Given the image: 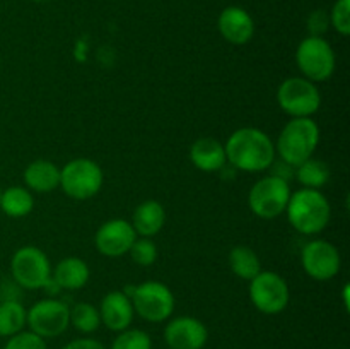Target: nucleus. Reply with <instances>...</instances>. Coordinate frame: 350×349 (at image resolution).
Here are the masks:
<instances>
[{
	"mask_svg": "<svg viewBox=\"0 0 350 349\" xmlns=\"http://www.w3.org/2000/svg\"><path fill=\"white\" fill-rule=\"evenodd\" d=\"M226 159L245 173H262L275 163V144L269 133L256 127H241L224 144Z\"/></svg>",
	"mask_w": 350,
	"mask_h": 349,
	"instance_id": "f257e3e1",
	"label": "nucleus"
},
{
	"mask_svg": "<svg viewBox=\"0 0 350 349\" xmlns=\"http://www.w3.org/2000/svg\"><path fill=\"white\" fill-rule=\"evenodd\" d=\"M287 221L297 233L306 236L320 235L332 218V205L327 195L314 188L291 192L286 207Z\"/></svg>",
	"mask_w": 350,
	"mask_h": 349,
	"instance_id": "f03ea898",
	"label": "nucleus"
},
{
	"mask_svg": "<svg viewBox=\"0 0 350 349\" xmlns=\"http://www.w3.org/2000/svg\"><path fill=\"white\" fill-rule=\"evenodd\" d=\"M273 144L280 161L296 168L313 157L320 144V127L313 118H291Z\"/></svg>",
	"mask_w": 350,
	"mask_h": 349,
	"instance_id": "7ed1b4c3",
	"label": "nucleus"
},
{
	"mask_svg": "<svg viewBox=\"0 0 350 349\" xmlns=\"http://www.w3.org/2000/svg\"><path fill=\"white\" fill-rule=\"evenodd\" d=\"M133 305V311L149 324H161L170 320L176 300L167 284L161 281H144L125 291Z\"/></svg>",
	"mask_w": 350,
	"mask_h": 349,
	"instance_id": "20e7f679",
	"label": "nucleus"
},
{
	"mask_svg": "<svg viewBox=\"0 0 350 349\" xmlns=\"http://www.w3.org/2000/svg\"><path fill=\"white\" fill-rule=\"evenodd\" d=\"M105 185L103 168L89 157H75L60 168V187L74 201H89L101 192Z\"/></svg>",
	"mask_w": 350,
	"mask_h": 349,
	"instance_id": "39448f33",
	"label": "nucleus"
},
{
	"mask_svg": "<svg viewBox=\"0 0 350 349\" xmlns=\"http://www.w3.org/2000/svg\"><path fill=\"white\" fill-rule=\"evenodd\" d=\"M291 185L277 174H267L255 181L248 192V207L256 218L272 221L286 212Z\"/></svg>",
	"mask_w": 350,
	"mask_h": 349,
	"instance_id": "423d86ee",
	"label": "nucleus"
},
{
	"mask_svg": "<svg viewBox=\"0 0 350 349\" xmlns=\"http://www.w3.org/2000/svg\"><path fill=\"white\" fill-rule=\"evenodd\" d=\"M277 105L291 118H311L321 106V92L306 77H287L277 89Z\"/></svg>",
	"mask_w": 350,
	"mask_h": 349,
	"instance_id": "0eeeda50",
	"label": "nucleus"
},
{
	"mask_svg": "<svg viewBox=\"0 0 350 349\" xmlns=\"http://www.w3.org/2000/svg\"><path fill=\"white\" fill-rule=\"evenodd\" d=\"M296 64L303 77L318 84L334 75L337 57L332 44L323 36H308L297 44Z\"/></svg>",
	"mask_w": 350,
	"mask_h": 349,
	"instance_id": "6e6552de",
	"label": "nucleus"
},
{
	"mask_svg": "<svg viewBox=\"0 0 350 349\" xmlns=\"http://www.w3.org/2000/svg\"><path fill=\"white\" fill-rule=\"evenodd\" d=\"M248 283L250 301L260 313L279 315L286 310L291 300V289L279 272L262 269Z\"/></svg>",
	"mask_w": 350,
	"mask_h": 349,
	"instance_id": "1a4fd4ad",
	"label": "nucleus"
},
{
	"mask_svg": "<svg viewBox=\"0 0 350 349\" xmlns=\"http://www.w3.org/2000/svg\"><path fill=\"white\" fill-rule=\"evenodd\" d=\"M50 259L41 248L33 245L21 246L10 259V274L16 284L29 291L43 289L51 277Z\"/></svg>",
	"mask_w": 350,
	"mask_h": 349,
	"instance_id": "9d476101",
	"label": "nucleus"
},
{
	"mask_svg": "<svg viewBox=\"0 0 350 349\" xmlns=\"http://www.w3.org/2000/svg\"><path fill=\"white\" fill-rule=\"evenodd\" d=\"M26 325L43 339L58 337L70 327V307L57 298H44L27 310Z\"/></svg>",
	"mask_w": 350,
	"mask_h": 349,
	"instance_id": "9b49d317",
	"label": "nucleus"
},
{
	"mask_svg": "<svg viewBox=\"0 0 350 349\" xmlns=\"http://www.w3.org/2000/svg\"><path fill=\"white\" fill-rule=\"evenodd\" d=\"M301 266L311 279L325 283L340 272L342 257L334 243L318 238L303 246Z\"/></svg>",
	"mask_w": 350,
	"mask_h": 349,
	"instance_id": "f8f14e48",
	"label": "nucleus"
},
{
	"mask_svg": "<svg viewBox=\"0 0 350 349\" xmlns=\"http://www.w3.org/2000/svg\"><path fill=\"white\" fill-rule=\"evenodd\" d=\"M137 240L132 222L126 219H109L103 222L94 235V245L101 255L118 259L126 255Z\"/></svg>",
	"mask_w": 350,
	"mask_h": 349,
	"instance_id": "ddd939ff",
	"label": "nucleus"
},
{
	"mask_svg": "<svg viewBox=\"0 0 350 349\" xmlns=\"http://www.w3.org/2000/svg\"><path fill=\"white\" fill-rule=\"evenodd\" d=\"M163 337L170 349H204L208 341V328L198 318L181 315L167 320Z\"/></svg>",
	"mask_w": 350,
	"mask_h": 349,
	"instance_id": "4468645a",
	"label": "nucleus"
},
{
	"mask_svg": "<svg viewBox=\"0 0 350 349\" xmlns=\"http://www.w3.org/2000/svg\"><path fill=\"white\" fill-rule=\"evenodd\" d=\"M99 317H101V325H105L111 332H122L125 328L132 327L133 311L132 300L125 291H109L105 294L99 305Z\"/></svg>",
	"mask_w": 350,
	"mask_h": 349,
	"instance_id": "2eb2a0df",
	"label": "nucleus"
},
{
	"mask_svg": "<svg viewBox=\"0 0 350 349\" xmlns=\"http://www.w3.org/2000/svg\"><path fill=\"white\" fill-rule=\"evenodd\" d=\"M217 27L221 36L231 44H246L255 36V21L248 10L238 5H229L219 14Z\"/></svg>",
	"mask_w": 350,
	"mask_h": 349,
	"instance_id": "dca6fc26",
	"label": "nucleus"
},
{
	"mask_svg": "<svg viewBox=\"0 0 350 349\" xmlns=\"http://www.w3.org/2000/svg\"><path fill=\"white\" fill-rule=\"evenodd\" d=\"M190 161L204 173H215L228 164L224 144L214 137H200L190 147Z\"/></svg>",
	"mask_w": 350,
	"mask_h": 349,
	"instance_id": "f3484780",
	"label": "nucleus"
},
{
	"mask_svg": "<svg viewBox=\"0 0 350 349\" xmlns=\"http://www.w3.org/2000/svg\"><path fill=\"white\" fill-rule=\"evenodd\" d=\"M51 279L60 289L77 291L82 289L91 279V269L88 262L79 257H65L51 270Z\"/></svg>",
	"mask_w": 350,
	"mask_h": 349,
	"instance_id": "a211bd4d",
	"label": "nucleus"
},
{
	"mask_svg": "<svg viewBox=\"0 0 350 349\" xmlns=\"http://www.w3.org/2000/svg\"><path fill=\"white\" fill-rule=\"evenodd\" d=\"M23 177L26 188L36 194H50L60 187V168L48 159L31 161Z\"/></svg>",
	"mask_w": 350,
	"mask_h": 349,
	"instance_id": "6ab92c4d",
	"label": "nucleus"
},
{
	"mask_svg": "<svg viewBox=\"0 0 350 349\" xmlns=\"http://www.w3.org/2000/svg\"><path fill=\"white\" fill-rule=\"evenodd\" d=\"M130 222H132L137 236L152 238L164 228L166 209H164V205L159 201H154V198L144 201L135 207Z\"/></svg>",
	"mask_w": 350,
	"mask_h": 349,
	"instance_id": "aec40b11",
	"label": "nucleus"
},
{
	"mask_svg": "<svg viewBox=\"0 0 350 349\" xmlns=\"http://www.w3.org/2000/svg\"><path fill=\"white\" fill-rule=\"evenodd\" d=\"M0 209L5 216L14 219L31 214L34 209L33 192L21 185H12L0 194Z\"/></svg>",
	"mask_w": 350,
	"mask_h": 349,
	"instance_id": "412c9836",
	"label": "nucleus"
},
{
	"mask_svg": "<svg viewBox=\"0 0 350 349\" xmlns=\"http://www.w3.org/2000/svg\"><path fill=\"white\" fill-rule=\"evenodd\" d=\"M228 262L232 274L245 281H252L262 270L258 253L246 245H236L234 248H231Z\"/></svg>",
	"mask_w": 350,
	"mask_h": 349,
	"instance_id": "4be33fe9",
	"label": "nucleus"
},
{
	"mask_svg": "<svg viewBox=\"0 0 350 349\" xmlns=\"http://www.w3.org/2000/svg\"><path fill=\"white\" fill-rule=\"evenodd\" d=\"M27 322V310L19 300L7 298L0 301V337H10L24 331Z\"/></svg>",
	"mask_w": 350,
	"mask_h": 349,
	"instance_id": "5701e85b",
	"label": "nucleus"
},
{
	"mask_svg": "<svg viewBox=\"0 0 350 349\" xmlns=\"http://www.w3.org/2000/svg\"><path fill=\"white\" fill-rule=\"evenodd\" d=\"M294 173H296V178L301 183V187L314 188V190L323 188L330 181L332 177L328 164L325 161L317 159V157H310L304 163H301L299 166L294 168Z\"/></svg>",
	"mask_w": 350,
	"mask_h": 349,
	"instance_id": "b1692460",
	"label": "nucleus"
},
{
	"mask_svg": "<svg viewBox=\"0 0 350 349\" xmlns=\"http://www.w3.org/2000/svg\"><path fill=\"white\" fill-rule=\"evenodd\" d=\"M70 325L81 334H94L101 327V317H99L98 307L91 303H75L70 307Z\"/></svg>",
	"mask_w": 350,
	"mask_h": 349,
	"instance_id": "393cba45",
	"label": "nucleus"
},
{
	"mask_svg": "<svg viewBox=\"0 0 350 349\" xmlns=\"http://www.w3.org/2000/svg\"><path fill=\"white\" fill-rule=\"evenodd\" d=\"M109 349H152V337L142 328H125L113 339Z\"/></svg>",
	"mask_w": 350,
	"mask_h": 349,
	"instance_id": "a878e982",
	"label": "nucleus"
},
{
	"mask_svg": "<svg viewBox=\"0 0 350 349\" xmlns=\"http://www.w3.org/2000/svg\"><path fill=\"white\" fill-rule=\"evenodd\" d=\"M129 255L132 257V260L137 266L149 267L157 260V245L152 242V238L137 236L132 248H130Z\"/></svg>",
	"mask_w": 350,
	"mask_h": 349,
	"instance_id": "bb28decb",
	"label": "nucleus"
},
{
	"mask_svg": "<svg viewBox=\"0 0 350 349\" xmlns=\"http://www.w3.org/2000/svg\"><path fill=\"white\" fill-rule=\"evenodd\" d=\"M330 26L337 31L340 36H349L350 34V0H337L332 7L330 14Z\"/></svg>",
	"mask_w": 350,
	"mask_h": 349,
	"instance_id": "cd10ccee",
	"label": "nucleus"
},
{
	"mask_svg": "<svg viewBox=\"0 0 350 349\" xmlns=\"http://www.w3.org/2000/svg\"><path fill=\"white\" fill-rule=\"evenodd\" d=\"M3 349H48L46 339L31 331H21L7 337Z\"/></svg>",
	"mask_w": 350,
	"mask_h": 349,
	"instance_id": "c85d7f7f",
	"label": "nucleus"
},
{
	"mask_svg": "<svg viewBox=\"0 0 350 349\" xmlns=\"http://www.w3.org/2000/svg\"><path fill=\"white\" fill-rule=\"evenodd\" d=\"M330 27V19L325 10L318 9L310 14L308 17V29H310V36H323Z\"/></svg>",
	"mask_w": 350,
	"mask_h": 349,
	"instance_id": "c756f323",
	"label": "nucleus"
},
{
	"mask_svg": "<svg viewBox=\"0 0 350 349\" xmlns=\"http://www.w3.org/2000/svg\"><path fill=\"white\" fill-rule=\"evenodd\" d=\"M62 349H106V348L101 341H98V339L79 337V339H74V341L67 342Z\"/></svg>",
	"mask_w": 350,
	"mask_h": 349,
	"instance_id": "7c9ffc66",
	"label": "nucleus"
},
{
	"mask_svg": "<svg viewBox=\"0 0 350 349\" xmlns=\"http://www.w3.org/2000/svg\"><path fill=\"white\" fill-rule=\"evenodd\" d=\"M33 2H46V0H33Z\"/></svg>",
	"mask_w": 350,
	"mask_h": 349,
	"instance_id": "2f4dec72",
	"label": "nucleus"
},
{
	"mask_svg": "<svg viewBox=\"0 0 350 349\" xmlns=\"http://www.w3.org/2000/svg\"><path fill=\"white\" fill-rule=\"evenodd\" d=\"M0 194H2V188H0Z\"/></svg>",
	"mask_w": 350,
	"mask_h": 349,
	"instance_id": "473e14b6",
	"label": "nucleus"
}]
</instances>
